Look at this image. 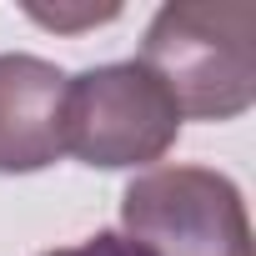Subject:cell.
Here are the masks:
<instances>
[{"label": "cell", "mask_w": 256, "mask_h": 256, "mask_svg": "<svg viewBox=\"0 0 256 256\" xmlns=\"http://www.w3.org/2000/svg\"><path fill=\"white\" fill-rule=\"evenodd\" d=\"M141 66L171 106L196 120H231L256 100V6L251 0H176L161 6Z\"/></svg>", "instance_id": "1"}, {"label": "cell", "mask_w": 256, "mask_h": 256, "mask_svg": "<svg viewBox=\"0 0 256 256\" xmlns=\"http://www.w3.org/2000/svg\"><path fill=\"white\" fill-rule=\"evenodd\" d=\"M126 241L146 256H251V221L236 181L206 166H156L120 196Z\"/></svg>", "instance_id": "2"}, {"label": "cell", "mask_w": 256, "mask_h": 256, "mask_svg": "<svg viewBox=\"0 0 256 256\" xmlns=\"http://www.w3.org/2000/svg\"><path fill=\"white\" fill-rule=\"evenodd\" d=\"M181 131V110L166 86L141 66H96L66 86V151L86 166H146L171 151Z\"/></svg>", "instance_id": "3"}, {"label": "cell", "mask_w": 256, "mask_h": 256, "mask_svg": "<svg viewBox=\"0 0 256 256\" xmlns=\"http://www.w3.org/2000/svg\"><path fill=\"white\" fill-rule=\"evenodd\" d=\"M66 86L40 56H0V171H40L66 151Z\"/></svg>", "instance_id": "4"}, {"label": "cell", "mask_w": 256, "mask_h": 256, "mask_svg": "<svg viewBox=\"0 0 256 256\" xmlns=\"http://www.w3.org/2000/svg\"><path fill=\"white\" fill-rule=\"evenodd\" d=\"M46 256H146L136 241H126V236H116V231H100V236H86V241H76V246H56V251H46Z\"/></svg>", "instance_id": "5"}, {"label": "cell", "mask_w": 256, "mask_h": 256, "mask_svg": "<svg viewBox=\"0 0 256 256\" xmlns=\"http://www.w3.org/2000/svg\"><path fill=\"white\" fill-rule=\"evenodd\" d=\"M30 16L40 26H56V30H70V26H96V20H116V6H86V10H36Z\"/></svg>", "instance_id": "6"}]
</instances>
